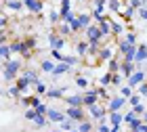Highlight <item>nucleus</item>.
I'll return each instance as SVG.
<instances>
[{
	"instance_id": "f257e3e1",
	"label": "nucleus",
	"mask_w": 147,
	"mask_h": 132,
	"mask_svg": "<svg viewBox=\"0 0 147 132\" xmlns=\"http://www.w3.org/2000/svg\"><path fill=\"white\" fill-rule=\"evenodd\" d=\"M21 69H23V59H9V61H4L2 63V78H4V82H13V80H17V76L21 74Z\"/></svg>"
},
{
	"instance_id": "f03ea898",
	"label": "nucleus",
	"mask_w": 147,
	"mask_h": 132,
	"mask_svg": "<svg viewBox=\"0 0 147 132\" xmlns=\"http://www.w3.org/2000/svg\"><path fill=\"white\" fill-rule=\"evenodd\" d=\"M84 34H86L88 44H92V46H101L103 44V34H101V29H99L97 23H90L88 27L84 29Z\"/></svg>"
},
{
	"instance_id": "7ed1b4c3",
	"label": "nucleus",
	"mask_w": 147,
	"mask_h": 132,
	"mask_svg": "<svg viewBox=\"0 0 147 132\" xmlns=\"http://www.w3.org/2000/svg\"><path fill=\"white\" fill-rule=\"evenodd\" d=\"M86 113H88L90 120H105L107 117V105H103V103H95V105H90V107H86Z\"/></svg>"
},
{
	"instance_id": "20e7f679",
	"label": "nucleus",
	"mask_w": 147,
	"mask_h": 132,
	"mask_svg": "<svg viewBox=\"0 0 147 132\" xmlns=\"http://www.w3.org/2000/svg\"><path fill=\"white\" fill-rule=\"evenodd\" d=\"M65 115H67L69 120H74L76 124H80L82 120H86V117H88V113H86L84 107H69V105H67V109H65Z\"/></svg>"
},
{
	"instance_id": "39448f33",
	"label": "nucleus",
	"mask_w": 147,
	"mask_h": 132,
	"mask_svg": "<svg viewBox=\"0 0 147 132\" xmlns=\"http://www.w3.org/2000/svg\"><path fill=\"white\" fill-rule=\"evenodd\" d=\"M116 46H111V44H101V48H99V52H97V59H99V63L101 61H105L107 63L109 59H113L116 57Z\"/></svg>"
},
{
	"instance_id": "423d86ee",
	"label": "nucleus",
	"mask_w": 147,
	"mask_h": 132,
	"mask_svg": "<svg viewBox=\"0 0 147 132\" xmlns=\"http://www.w3.org/2000/svg\"><path fill=\"white\" fill-rule=\"evenodd\" d=\"M141 82H145V71H143V69H139V67L132 71V76L126 78V84H128L130 88H137Z\"/></svg>"
},
{
	"instance_id": "0eeeda50",
	"label": "nucleus",
	"mask_w": 147,
	"mask_h": 132,
	"mask_svg": "<svg viewBox=\"0 0 147 132\" xmlns=\"http://www.w3.org/2000/svg\"><path fill=\"white\" fill-rule=\"evenodd\" d=\"M105 105H107V113L109 111H122L126 107V98L124 96H111Z\"/></svg>"
},
{
	"instance_id": "6e6552de",
	"label": "nucleus",
	"mask_w": 147,
	"mask_h": 132,
	"mask_svg": "<svg viewBox=\"0 0 147 132\" xmlns=\"http://www.w3.org/2000/svg\"><path fill=\"white\" fill-rule=\"evenodd\" d=\"M65 117H67L65 111H59V109H53V107H49V111H46V120H49L51 124H57V126L65 120Z\"/></svg>"
},
{
	"instance_id": "1a4fd4ad",
	"label": "nucleus",
	"mask_w": 147,
	"mask_h": 132,
	"mask_svg": "<svg viewBox=\"0 0 147 132\" xmlns=\"http://www.w3.org/2000/svg\"><path fill=\"white\" fill-rule=\"evenodd\" d=\"M82 101H84V109L90 107V105H95V103H99L97 90H95V88H86V90L82 92Z\"/></svg>"
},
{
	"instance_id": "9d476101",
	"label": "nucleus",
	"mask_w": 147,
	"mask_h": 132,
	"mask_svg": "<svg viewBox=\"0 0 147 132\" xmlns=\"http://www.w3.org/2000/svg\"><path fill=\"white\" fill-rule=\"evenodd\" d=\"M99 25V29H101V34H103V44L107 38H111V17H103L101 21H97Z\"/></svg>"
},
{
	"instance_id": "9b49d317",
	"label": "nucleus",
	"mask_w": 147,
	"mask_h": 132,
	"mask_svg": "<svg viewBox=\"0 0 147 132\" xmlns=\"http://www.w3.org/2000/svg\"><path fill=\"white\" fill-rule=\"evenodd\" d=\"M23 6L32 13V15H40V13L44 11V2L42 0H23Z\"/></svg>"
},
{
	"instance_id": "f8f14e48",
	"label": "nucleus",
	"mask_w": 147,
	"mask_h": 132,
	"mask_svg": "<svg viewBox=\"0 0 147 132\" xmlns=\"http://www.w3.org/2000/svg\"><path fill=\"white\" fill-rule=\"evenodd\" d=\"M49 46H51V48L61 50L63 46H65V38H63V36H59L57 31H51V36H49Z\"/></svg>"
},
{
	"instance_id": "ddd939ff",
	"label": "nucleus",
	"mask_w": 147,
	"mask_h": 132,
	"mask_svg": "<svg viewBox=\"0 0 147 132\" xmlns=\"http://www.w3.org/2000/svg\"><path fill=\"white\" fill-rule=\"evenodd\" d=\"M65 103L69 107H84V101H82V92H74V94H65Z\"/></svg>"
},
{
	"instance_id": "4468645a",
	"label": "nucleus",
	"mask_w": 147,
	"mask_h": 132,
	"mask_svg": "<svg viewBox=\"0 0 147 132\" xmlns=\"http://www.w3.org/2000/svg\"><path fill=\"white\" fill-rule=\"evenodd\" d=\"M124 31H126V27H124L122 17H120V19H111V36L122 38V34H124Z\"/></svg>"
},
{
	"instance_id": "2eb2a0df",
	"label": "nucleus",
	"mask_w": 147,
	"mask_h": 132,
	"mask_svg": "<svg viewBox=\"0 0 147 132\" xmlns=\"http://www.w3.org/2000/svg\"><path fill=\"white\" fill-rule=\"evenodd\" d=\"M107 122H109V126H122L124 124V113L122 111H109Z\"/></svg>"
},
{
	"instance_id": "dca6fc26",
	"label": "nucleus",
	"mask_w": 147,
	"mask_h": 132,
	"mask_svg": "<svg viewBox=\"0 0 147 132\" xmlns=\"http://www.w3.org/2000/svg\"><path fill=\"white\" fill-rule=\"evenodd\" d=\"M69 71H71V67H69L67 63H63V61H61V63H57V65H55V69L51 71V76L57 80V78H61V76H65V74H69Z\"/></svg>"
},
{
	"instance_id": "f3484780",
	"label": "nucleus",
	"mask_w": 147,
	"mask_h": 132,
	"mask_svg": "<svg viewBox=\"0 0 147 132\" xmlns=\"http://www.w3.org/2000/svg\"><path fill=\"white\" fill-rule=\"evenodd\" d=\"M15 86L21 90V94H28V88L32 86V82H30V78H25L23 74H19L17 80H15Z\"/></svg>"
},
{
	"instance_id": "a211bd4d",
	"label": "nucleus",
	"mask_w": 147,
	"mask_h": 132,
	"mask_svg": "<svg viewBox=\"0 0 147 132\" xmlns=\"http://www.w3.org/2000/svg\"><path fill=\"white\" fill-rule=\"evenodd\" d=\"M147 61V44H137V52H135V63H145Z\"/></svg>"
},
{
	"instance_id": "6ab92c4d",
	"label": "nucleus",
	"mask_w": 147,
	"mask_h": 132,
	"mask_svg": "<svg viewBox=\"0 0 147 132\" xmlns=\"http://www.w3.org/2000/svg\"><path fill=\"white\" fill-rule=\"evenodd\" d=\"M124 6H126V0H107V11L116 13V15L124 11Z\"/></svg>"
},
{
	"instance_id": "aec40b11",
	"label": "nucleus",
	"mask_w": 147,
	"mask_h": 132,
	"mask_svg": "<svg viewBox=\"0 0 147 132\" xmlns=\"http://www.w3.org/2000/svg\"><path fill=\"white\" fill-rule=\"evenodd\" d=\"M88 40H80V42H76V55L80 57V59H84L86 55H88Z\"/></svg>"
},
{
	"instance_id": "412c9836",
	"label": "nucleus",
	"mask_w": 147,
	"mask_h": 132,
	"mask_svg": "<svg viewBox=\"0 0 147 132\" xmlns=\"http://www.w3.org/2000/svg\"><path fill=\"white\" fill-rule=\"evenodd\" d=\"M137 69V63H128V61H122V65H120V74H122L124 78L132 76V71Z\"/></svg>"
},
{
	"instance_id": "4be33fe9",
	"label": "nucleus",
	"mask_w": 147,
	"mask_h": 132,
	"mask_svg": "<svg viewBox=\"0 0 147 132\" xmlns=\"http://www.w3.org/2000/svg\"><path fill=\"white\" fill-rule=\"evenodd\" d=\"M120 65H122V59H120V55H116L113 59L107 61V71L109 74H116V71H120Z\"/></svg>"
},
{
	"instance_id": "5701e85b",
	"label": "nucleus",
	"mask_w": 147,
	"mask_h": 132,
	"mask_svg": "<svg viewBox=\"0 0 147 132\" xmlns=\"http://www.w3.org/2000/svg\"><path fill=\"white\" fill-rule=\"evenodd\" d=\"M57 34L59 36H63V38H67V36H71V27H69V23H65V21H59L57 23Z\"/></svg>"
},
{
	"instance_id": "b1692460",
	"label": "nucleus",
	"mask_w": 147,
	"mask_h": 132,
	"mask_svg": "<svg viewBox=\"0 0 147 132\" xmlns=\"http://www.w3.org/2000/svg\"><path fill=\"white\" fill-rule=\"evenodd\" d=\"M44 96H49V98H57V101H59V98H63V96H65V88H49Z\"/></svg>"
},
{
	"instance_id": "393cba45",
	"label": "nucleus",
	"mask_w": 147,
	"mask_h": 132,
	"mask_svg": "<svg viewBox=\"0 0 147 132\" xmlns=\"http://www.w3.org/2000/svg\"><path fill=\"white\" fill-rule=\"evenodd\" d=\"M4 9L6 11H21L23 9V0H6Z\"/></svg>"
},
{
	"instance_id": "a878e982",
	"label": "nucleus",
	"mask_w": 147,
	"mask_h": 132,
	"mask_svg": "<svg viewBox=\"0 0 147 132\" xmlns=\"http://www.w3.org/2000/svg\"><path fill=\"white\" fill-rule=\"evenodd\" d=\"M11 57H13V52H11V46H9V44H0V63L9 61Z\"/></svg>"
},
{
	"instance_id": "bb28decb",
	"label": "nucleus",
	"mask_w": 147,
	"mask_h": 132,
	"mask_svg": "<svg viewBox=\"0 0 147 132\" xmlns=\"http://www.w3.org/2000/svg\"><path fill=\"white\" fill-rule=\"evenodd\" d=\"M78 132H90V130H95V126H92V122H90V117H86V120H82L78 124Z\"/></svg>"
},
{
	"instance_id": "cd10ccee",
	"label": "nucleus",
	"mask_w": 147,
	"mask_h": 132,
	"mask_svg": "<svg viewBox=\"0 0 147 132\" xmlns=\"http://www.w3.org/2000/svg\"><path fill=\"white\" fill-rule=\"evenodd\" d=\"M55 61H53V59H44L42 63H40V71H44V74H51L53 69H55Z\"/></svg>"
},
{
	"instance_id": "c85d7f7f",
	"label": "nucleus",
	"mask_w": 147,
	"mask_h": 132,
	"mask_svg": "<svg viewBox=\"0 0 147 132\" xmlns=\"http://www.w3.org/2000/svg\"><path fill=\"white\" fill-rule=\"evenodd\" d=\"M90 19H92L90 13H80V15H78V21H80V25H82V31L90 25Z\"/></svg>"
},
{
	"instance_id": "c756f323",
	"label": "nucleus",
	"mask_w": 147,
	"mask_h": 132,
	"mask_svg": "<svg viewBox=\"0 0 147 132\" xmlns=\"http://www.w3.org/2000/svg\"><path fill=\"white\" fill-rule=\"evenodd\" d=\"M9 46H11L13 55H21L23 52V40H13V42H9Z\"/></svg>"
},
{
	"instance_id": "7c9ffc66",
	"label": "nucleus",
	"mask_w": 147,
	"mask_h": 132,
	"mask_svg": "<svg viewBox=\"0 0 147 132\" xmlns=\"http://www.w3.org/2000/svg\"><path fill=\"white\" fill-rule=\"evenodd\" d=\"M95 90H97V94H99V101H105V103H107L109 98H111L109 92H107V86H97Z\"/></svg>"
},
{
	"instance_id": "2f4dec72",
	"label": "nucleus",
	"mask_w": 147,
	"mask_h": 132,
	"mask_svg": "<svg viewBox=\"0 0 147 132\" xmlns=\"http://www.w3.org/2000/svg\"><path fill=\"white\" fill-rule=\"evenodd\" d=\"M23 76H25V78H30L32 86L40 82V78H38V71H36V69H25V71H23Z\"/></svg>"
},
{
	"instance_id": "473e14b6",
	"label": "nucleus",
	"mask_w": 147,
	"mask_h": 132,
	"mask_svg": "<svg viewBox=\"0 0 147 132\" xmlns=\"http://www.w3.org/2000/svg\"><path fill=\"white\" fill-rule=\"evenodd\" d=\"M71 11V0H61V4H59V15H67Z\"/></svg>"
},
{
	"instance_id": "72a5a7b5",
	"label": "nucleus",
	"mask_w": 147,
	"mask_h": 132,
	"mask_svg": "<svg viewBox=\"0 0 147 132\" xmlns=\"http://www.w3.org/2000/svg\"><path fill=\"white\" fill-rule=\"evenodd\" d=\"M59 128H61V130H65V132H69V130H74V128H76V122H74V120H69V117H65V120H63L61 124H59Z\"/></svg>"
},
{
	"instance_id": "f704fd0d",
	"label": "nucleus",
	"mask_w": 147,
	"mask_h": 132,
	"mask_svg": "<svg viewBox=\"0 0 147 132\" xmlns=\"http://www.w3.org/2000/svg\"><path fill=\"white\" fill-rule=\"evenodd\" d=\"M6 96H9V98H19V96H21V90H19L15 84H13V86L6 88Z\"/></svg>"
},
{
	"instance_id": "c9c22d12",
	"label": "nucleus",
	"mask_w": 147,
	"mask_h": 132,
	"mask_svg": "<svg viewBox=\"0 0 147 132\" xmlns=\"http://www.w3.org/2000/svg\"><path fill=\"white\" fill-rule=\"evenodd\" d=\"M49 124H51V122L46 120V115H36V117H34V126H36V128H44V126H49Z\"/></svg>"
},
{
	"instance_id": "e433bc0d",
	"label": "nucleus",
	"mask_w": 147,
	"mask_h": 132,
	"mask_svg": "<svg viewBox=\"0 0 147 132\" xmlns=\"http://www.w3.org/2000/svg\"><path fill=\"white\" fill-rule=\"evenodd\" d=\"M74 82H76V86H78V88H82V90L88 88V78H86V76H78Z\"/></svg>"
},
{
	"instance_id": "4c0bfd02",
	"label": "nucleus",
	"mask_w": 147,
	"mask_h": 132,
	"mask_svg": "<svg viewBox=\"0 0 147 132\" xmlns=\"http://www.w3.org/2000/svg\"><path fill=\"white\" fill-rule=\"evenodd\" d=\"M122 40L128 42V44H137V34H135V31H124V34H122Z\"/></svg>"
},
{
	"instance_id": "58836bf2",
	"label": "nucleus",
	"mask_w": 147,
	"mask_h": 132,
	"mask_svg": "<svg viewBox=\"0 0 147 132\" xmlns=\"http://www.w3.org/2000/svg\"><path fill=\"white\" fill-rule=\"evenodd\" d=\"M49 21H51V25H57L59 21H61V15H59L57 9H53V11L49 13Z\"/></svg>"
},
{
	"instance_id": "ea45409f",
	"label": "nucleus",
	"mask_w": 147,
	"mask_h": 132,
	"mask_svg": "<svg viewBox=\"0 0 147 132\" xmlns=\"http://www.w3.org/2000/svg\"><path fill=\"white\" fill-rule=\"evenodd\" d=\"M46 84H42V82H38V84H34V94H38V96H44L46 94Z\"/></svg>"
},
{
	"instance_id": "a19ab883",
	"label": "nucleus",
	"mask_w": 147,
	"mask_h": 132,
	"mask_svg": "<svg viewBox=\"0 0 147 132\" xmlns=\"http://www.w3.org/2000/svg\"><path fill=\"white\" fill-rule=\"evenodd\" d=\"M99 86H111V74L105 71V74L99 78Z\"/></svg>"
},
{
	"instance_id": "79ce46f5",
	"label": "nucleus",
	"mask_w": 147,
	"mask_h": 132,
	"mask_svg": "<svg viewBox=\"0 0 147 132\" xmlns=\"http://www.w3.org/2000/svg\"><path fill=\"white\" fill-rule=\"evenodd\" d=\"M126 103H128L130 107H135V105L141 103V94H139V92H132V94H130L128 98H126Z\"/></svg>"
},
{
	"instance_id": "37998d69",
	"label": "nucleus",
	"mask_w": 147,
	"mask_h": 132,
	"mask_svg": "<svg viewBox=\"0 0 147 132\" xmlns=\"http://www.w3.org/2000/svg\"><path fill=\"white\" fill-rule=\"evenodd\" d=\"M63 52L61 50H57V48H51V59H53V61H55V63H61L63 61Z\"/></svg>"
},
{
	"instance_id": "c03bdc74",
	"label": "nucleus",
	"mask_w": 147,
	"mask_h": 132,
	"mask_svg": "<svg viewBox=\"0 0 147 132\" xmlns=\"http://www.w3.org/2000/svg\"><path fill=\"white\" fill-rule=\"evenodd\" d=\"M122 82H124V76L120 74V71L111 74V84H113V86H122Z\"/></svg>"
},
{
	"instance_id": "a18cd8bd",
	"label": "nucleus",
	"mask_w": 147,
	"mask_h": 132,
	"mask_svg": "<svg viewBox=\"0 0 147 132\" xmlns=\"http://www.w3.org/2000/svg\"><path fill=\"white\" fill-rule=\"evenodd\" d=\"M38 113H36V109L34 107H25V111H23V117L25 120H30V122H34V117H36Z\"/></svg>"
},
{
	"instance_id": "49530a36",
	"label": "nucleus",
	"mask_w": 147,
	"mask_h": 132,
	"mask_svg": "<svg viewBox=\"0 0 147 132\" xmlns=\"http://www.w3.org/2000/svg\"><path fill=\"white\" fill-rule=\"evenodd\" d=\"M78 61H80V57H78V55H76V57H71V55H65V57H63V63H67L69 67L78 65Z\"/></svg>"
},
{
	"instance_id": "de8ad7c7",
	"label": "nucleus",
	"mask_w": 147,
	"mask_h": 132,
	"mask_svg": "<svg viewBox=\"0 0 147 132\" xmlns=\"http://www.w3.org/2000/svg\"><path fill=\"white\" fill-rule=\"evenodd\" d=\"M105 120H107V117H105ZM105 120H101V124H99V126L95 128L97 132H111V126H109V122H105Z\"/></svg>"
},
{
	"instance_id": "09e8293b",
	"label": "nucleus",
	"mask_w": 147,
	"mask_h": 132,
	"mask_svg": "<svg viewBox=\"0 0 147 132\" xmlns=\"http://www.w3.org/2000/svg\"><path fill=\"white\" fill-rule=\"evenodd\" d=\"M137 117H139V115H137L132 109H130V111H126V113H124V124H130V122H135Z\"/></svg>"
},
{
	"instance_id": "8fccbe9b",
	"label": "nucleus",
	"mask_w": 147,
	"mask_h": 132,
	"mask_svg": "<svg viewBox=\"0 0 147 132\" xmlns=\"http://www.w3.org/2000/svg\"><path fill=\"white\" fill-rule=\"evenodd\" d=\"M132 92H135V88H130V86H128V84H126V86H122V88H120V96H124V98H128V96L132 94Z\"/></svg>"
},
{
	"instance_id": "3c124183",
	"label": "nucleus",
	"mask_w": 147,
	"mask_h": 132,
	"mask_svg": "<svg viewBox=\"0 0 147 132\" xmlns=\"http://www.w3.org/2000/svg\"><path fill=\"white\" fill-rule=\"evenodd\" d=\"M34 109H36L38 115H46V111H49V105H46V103H40L38 107H34Z\"/></svg>"
},
{
	"instance_id": "603ef678",
	"label": "nucleus",
	"mask_w": 147,
	"mask_h": 132,
	"mask_svg": "<svg viewBox=\"0 0 147 132\" xmlns=\"http://www.w3.org/2000/svg\"><path fill=\"white\" fill-rule=\"evenodd\" d=\"M137 92H139L141 96H147V80H145V82H141V84L137 86Z\"/></svg>"
},
{
	"instance_id": "864d4df0",
	"label": "nucleus",
	"mask_w": 147,
	"mask_h": 132,
	"mask_svg": "<svg viewBox=\"0 0 147 132\" xmlns=\"http://www.w3.org/2000/svg\"><path fill=\"white\" fill-rule=\"evenodd\" d=\"M130 109L135 111V113H137L139 117H141V115L145 113V105H143V103H139V105H135V107H130Z\"/></svg>"
},
{
	"instance_id": "5fc2aeb1",
	"label": "nucleus",
	"mask_w": 147,
	"mask_h": 132,
	"mask_svg": "<svg viewBox=\"0 0 147 132\" xmlns=\"http://www.w3.org/2000/svg\"><path fill=\"white\" fill-rule=\"evenodd\" d=\"M6 40H9V29L0 27V44H6Z\"/></svg>"
},
{
	"instance_id": "6e6d98bb",
	"label": "nucleus",
	"mask_w": 147,
	"mask_h": 132,
	"mask_svg": "<svg viewBox=\"0 0 147 132\" xmlns=\"http://www.w3.org/2000/svg\"><path fill=\"white\" fill-rule=\"evenodd\" d=\"M137 15L143 19V21H147V6H139L137 9Z\"/></svg>"
},
{
	"instance_id": "4d7b16f0",
	"label": "nucleus",
	"mask_w": 147,
	"mask_h": 132,
	"mask_svg": "<svg viewBox=\"0 0 147 132\" xmlns=\"http://www.w3.org/2000/svg\"><path fill=\"white\" fill-rule=\"evenodd\" d=\"M0 27H9V17H0Z\"/></svg>"
},
{
	"instance_id": "13d9d810",
	"label": "nucleus",
	"mask_w": 147,
	"mask_h": 132,
	"mask_svg": "<svg viewBox=\"0 0 147 132\" xmlns=\"http://www.w3.org/2000/svg\"><path fill=\"white\" fill-rule=\"evenodd\" d=\"M111 132H124V124L122 126H111Z\"/></svg>"
},
{
	"instance_id": "bf43d9fd",
	"label": "nucleus",
	"mask_w": 147,
	"mask_h": 132,
	"mask_svg": "<svg viewBox=\"0 0 147 132\" xmlns=\"http://www.w3.org/2000/svg\"><path fill=\"white\" fill-rule=\"evenodd\" d=\"M141 120H143V122H145V124H147V109H145V113H143V115H141Z\"/></svg>"
},
{
	"instance_id": "052dcab7",
	"label": "nucleus",
	"mask_w": 147,
	"mask_h": 132,
	"mask_svg": "<svg viewBox=\"0 0 147 132\" xmlns=\"http://www.w3.org/2000/svg\"><path fill=\"white\" fill-rule=\"evenodd\" d=\"M49 132H65V130H61V128H57V130H49Z\"/></svg>"
},
{
	"instance_id": "680f3d73",
	"label": "nucleus",
	"mask_w": 147,
	"mask_h": 132,
	"mask_svg": "<svg viewBox=\"0 0 147 132\" xmlns=\"http://www.w3.org/2000/svg\"><path fill=\"white\" fill-rule=\"evenodd\" d=\"M69 132H78V128H74V130H69Z\"/></svg>"
},
{
	"instance_id": "e2e57ef3",
	"label": "nucleus",
	"mask_w": 147,
	"mask_h": 132,
	"mask_svg": "<svg viewBox=\"0 0 147 132\" xmlns=\"http://www.w3.org/2000/svg\"><path fill=\"white\" fill-rule=\"evenodd\" d=\"M80 2H90V0H80Z\"/></svg>"
},
{
	"instance_id": "0e129e2a",
	"label": "nucleus",
	"mask_w": 147,
	"mask_h": 132,
	"mask_svg": "<svg viewBox=\"0 0 147 132\" xmlns=\"http://www.w3.org/2000/svg\"><path fill=\"white\" fill-rule=\"evenodd\" d=\"M90 132H97V130H90Z\"/></svg>"
},
{
	"instance_id": "69168bd1",
	"label": "nucleus",
	"mask_w": 147,
	"mask_h": 132,
	"mask_svg": "<svg viewBox=\"0 0 147 132\" xmlns=\"http://www.w3.org/2000/svg\"><path fill=\"white\" fill-rule=\"evenodd\" d=\"M145 29H147V25H145Z\"/></svg>"
}]
</instances>
